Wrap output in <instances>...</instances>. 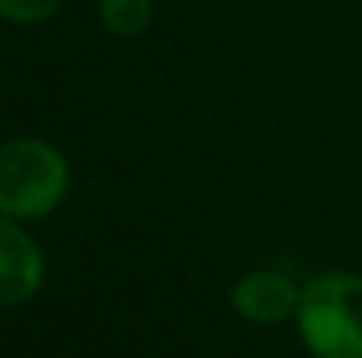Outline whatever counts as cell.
Listing matches in <instances>:
<instances>
[{"label":"cell","mask_w":362,"mask_h":358,"mask_svg":"<svg viewBox=\"0 0 362 358\" xmlns=\"http://www.w3.org/2000/svg\"><path fill=\"white\" fill-rule=\"evenodd\" d=\"M296 320L313 358H362V274L306 281Z\"/></svg>","instance_id":"cell-1"},{"label":"cell","mask_w":362,"mask_h":358,"mask_svg":"<svg viewBox=\"0 0 362 358\" xmlns=\"http://www.w3.org/2000/svg\"><path fill=\"white\" fill-rule=\"evenodd\" d=\"M71 183L67 158L39 137H18L0 148V215L46 218Z\"/></svg>","instance_id":"cell-2"},{"label":"cell","mask_w":362,"mask_h":358,"mask_svg":"<svg viewBox=\"0 0 362 358\" xmlns=\"http://www.w3.org/2000/svg\"><path fill=\"white\" fill-rule=\"evenodd\" d=\"M42 249L18 218L0 215V306H21L42 288Z\"/></svg>","instance_id":"cell-3"},{"label":"cell","mask_w":362,"mask_h":358,"mask_svg":"<svg viewBox=\"0 0 362 358\" xmlns=\"http://www.w3.org/2000/svg\"><path fill=\"white\" fill-rule=\"evenodd\" d=\"M303 292L281 270H250L233 288V309L250 323H281L296 316Z\"/></svg>","instance_id":"cell-4"},{"label":"cell","mask_w":362,"mask_h":358,"mask_svg":"<svg viewBox=\"0 0 362 358\" xmlns=\"http://www.w3.org/2000/svg\"><path fill=\"white\" fill-rule=\"evenodd\" d=\"M99 14L113 35H141L151 25V0H103Z\"/></svg>","instance_id":"cell-5"},{"label":"cell","mask_w":362,"mask_h":358,"mask_svg":"<svg viewBox=\"0 0 362 358\" xmlns=\"http://www.w3.org/2000/svg\"><path fill=\"white\" fill-rule=\"evenodd\" d=\"M60 7L64 0H0V18L14 25H39V21H49Z\"/></svg>","instance_id":"cell-6"}]
</instances>
